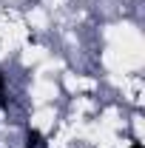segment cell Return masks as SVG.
I'll return each instance as SVG.
<instances>
[{"label":"cell","mask_w":145,"mask_h":148,"mask_svg":"<svg viewBox=\"0 0 145 148\" xmlns=\"http://www.w3.org/2000/svg\"><path fill=\"white\" fill-rule=\"evenodd\" d=\"M26 148H46L43 134H40V131H29V134H26Z\"/></svg>","instance_id":"1"},{"label":"cell","mask_w":145,"mask_h":148,"mask_svg":"<svg viewBox=\"0 0 145 148\" xmlns=\"http://www.w3.org/2000/svg\"><path fill=\"white\" fill-rule=\"evenodd\" d=\"M131 148H142V143H134V145H131Z\"/></svg>","instance_id":"3"},{"label":"cell","mask_w":145,"mask_h":148,"mask_svg":"<svg viewBox=\"0 0 145 148\" xmlns=\"http://www.w3.org/2000/svg\"><path fill=\"white\" fill-rule=\"evenodd\" d=\"M0 94H3V74H0ZM0 106H3V97H0Z\"/></svg>","instance_id":"2"}]
</instances>
